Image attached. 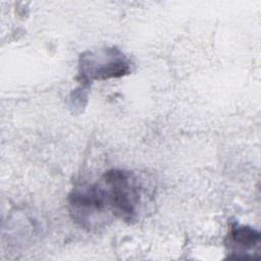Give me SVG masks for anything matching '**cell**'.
Listing matches in <instances>:
<instances>
[{
	"mask_svg": "<svg viewBox=\"0 0 261 261\" xmlns=\"http://www.w3.org/2000/svg\"><path fill=\"white\" fill-rule=\"evenodd\" d=\"M100 184L108 213L123 220H134L141 200L135 175L123 169H110L102 175Z\"/></svg>",
	"mask_w": 261,
	"mask_h": 261,
	"instance_id": "cell-1",
	"label": "cell"
},
{
	"mask_svg": "<svg viewBox=\"0 0 261 261\" xmlns=\"http://www.w3.org/2000/svg\"><path fill=\"white\" fill-rule=\"evenodd\" d=\"M228 245L237 257H252L250 251L259 249L260 233L252 227L233 224L228 232Z\"/></svg>",
	"mask_w": 261,
	"mask_h": 261,
	"instance_id": "cell-3",
	"label": "cell"
},
{
	"mask_svg": "<svg viewBox=\"0 0 261 261\" xmlns=\"http://www.w3.org/2000/svg\"><path fill=\"white\" fill-rule=\"evenodd\" d=\"M80 74L85 82L119 77L129 72V63L117 49H106L98 53L81 56Z\"/></svg>",
	"mask_w": 261,
	"mask_h": 261,
	"instance_id": "cell-2",
	"label": "cell"
}]
</instances>
